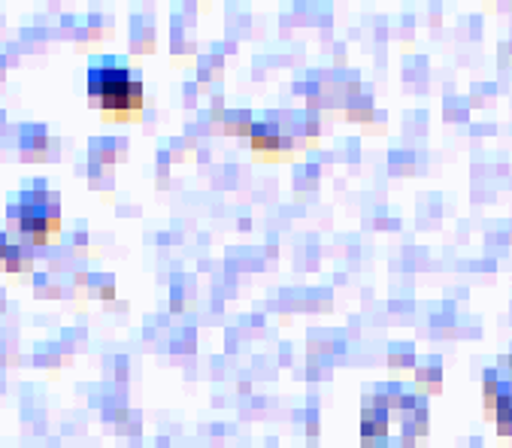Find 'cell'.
<instances>
[{"instance_id": "1", "label": "cell", "mask_w": 512, "mask_h": 448, "mask_svg": "<svg viewBox=\"0 0 512 448\" xmlns=\"http://www.w3.org/2000/svg\"><path fill=\"white\" fill-rule=\"evenodd\" d=\"M88 97L107 119H131L143 109V82L125 64L104 58L88 70Z\"/></svg>"}, {"instance_id": "2", "label": "cell", "mask_w": 512, "mask_h": 448, "mask_svg": "<svg viewBox=\"0 0 512 448\" xmlns=\"http://www.w3.org/2000/svg\"><path fill=\"white\" fill-rule=\"evenodd\" d=\"M10 215L16 218L19 231L28 243L43 246L49 243V237H55L61 231V209H58V194L46 191L43 185H37L34 191L19 194V200L10 206Z\"/></svg>"}, {"instance_id": "3", "label": "cell", "mask_w": 512, "mask_h": 448, "mask_svg": "<svg viewBox=\"0 0 512 448\" xmlns=\"http://www.w3.org/2000/svg\"><path fill=\"white\" fill-rule=\"evenodd\" d=\"M249 137H252V149L255 152H273V149H288L291 140L282 137V131L273 125V122H258L249 128Z\"/></svg>"}]
</instances>
